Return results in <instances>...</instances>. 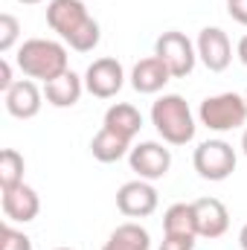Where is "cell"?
<instances>
[{"label": "cell", "mask_w": 247, "mask_h": 250, "mask_svg": "<svg viewBox=\"0 0 247 250\" xmlns=\"http://www.w3.org/2000/svg\"><path fill=\"white\" fill-rule=\"evenodd\" d=\"M47 23L76 53H93L99 47L102 29H99L96 18L87 12V6L82 0H50Z\"/></svg>", "instance_id": "1"}, {"label": "cell", "mask_w": 247, "mask_h": 250, "mask_svg": "<svg viewBox=\"0 0 247 250\" xmlns=\"http://www.w3.org/2000/svg\"><path fill=\"white\" fill-rule=\"evenodd\" d=\"M18 67L23 70L26 79H38V82H53L70 70V59H67V47L62 41L53 38H29L21 44L18 50Z\"/></svg>", "instance_id": "2"}, {"label": "cell", "mask_w": 247, "mask_h": 250, "mask_svg": "<svg viewBox=\"0 0 247 250\" xmlns=\"http://www.w3.org/2000/svg\"><path fill=\"white\" fill-rule=\"evenodd\" d=\"M151 125L169 146H186L195 140V117L181 93H163L151 105Z\"/></svg>", "instance_id": "3"}, {"label": "cell", "mask_w": 247, "mask_h": 250, "mask_svg": "<svg viewBox=\"0 0 247 250\" xmlns=\"http://www.w3.org/2000/svg\"><path fill=\"white\" fill-rule=\"evenodd\" d=\"M198 120L201 125H206L209 131H236L247 123V102L239 93H215L206 96L198 108Z\"/></svg>", "instance_id": "4"}, {"label": "cell", "mask_w": 247, "mask_h": 250, "mask_svg": "<svg viewBox=\"0 0 247 250\" xmlns=\"http://www.w3.org/2000/svg\"><path fill=\"white\" fill-rule=\"evenodd\" d=\"M192 166L204 181H227L236 172V148L227 140H204L192 154Z\"/></svg>", "instance_id": "5"}, {"label": "cell", "mask_w": 247, "mask_h": 250, "mask_svg": "<svg viewBox=\"0 0 247 250\" xmlns=\"http://www.w3.org/2000/svg\"><path fill=\"white\" fill-rule=\"evenodd\" d=\"M154 56L169 67L172 79H186V76H192L195 62H198L195 44L186 38L184 32H178V29H169V32H163V35L154 41Z\"/></svg>", "instance_id": "6"}, {"label": "cell", "mask_w": 247, "mask_h": 250, "mask_svg": "<svg viewBox=\"0 0 247 250\" xmlns=\"http://www.w3.org/2000/svg\"><path fill=\"white\" fill-rule=\"evenodd\" d=\"M128 163L131 172H137L143 181H160L172 169V151L157 140H145L128 151Z\"/></svg>", "instance_id": "7"}, {"label": "cell", "mask_w": 247, "mask_h": 250, "mask_svg": "<svg viewBox=\"0 0 247 250\" xmlns=\"http://www.w3.org/2000/svg\"><path fill=\"white\" fill-rule=\"evenodd\" d=\"M125 84V70L117 59H96L84 73V90L96 99H114Z\"/></svg>", "instance_id": "8"}, {"label": "cell", "mask_w": 247, "mask_h": 250, "mask_svg": "<svg viewBox=\"0 0 247 250\" xmlns=\"http://www.w3.org/2000/svg\"><path fill=\"white\" fill-rule=\"evenodd\" d=\"M198 59L209 73H224L233 62V44L221 26H204L198 41H195Z\"/></svg>", "instance_id": "9"}, {"label": "cell", "mask_w": 247, "mask_h": 250, "mask_svg": "<svg viewBox=\"0 0 247 250\" xmlns=\"http://www.w3.org/2000/svg\"><path fill=\"white\" fill-rule=\"evenodd\" d=\"M157 189L151 187V181H143V178H137V181H128L120 187L117 192V209L128 215V218H145V215H151L154 209H157Z\"/></svg>", "instance_id": "10"}, {"label": "cell", "mask_w": 247, "mask_h": 250, "mask_svg": "<svg viewBox=\"0 0 247 250\" xmlns=\"http://www.w3.org/2000/svg\"><path fill=\"white\" fill-rule=\"evenodd\" d=\"M3 102H6L9 117H15V120H32V117H38V111L44 105V90L32 79H21V82H15L3 93Z\"/></svg>", "instance_id": "11"}, {"label": "cell", "mask_w": 247, "mask_h": 250, "mask_svg": "<svg viewBox=\"0 0 247 250\" xmlns=\"http://www.w3.org/2000/svg\"><path fill=\"white\" fill-rule=\"evenodd\" d=\"M41 212V198L38 192L26 184H18L12 189H3V215L12 224H29Z\"/></svg>", "instance_id": "12"}, {"label": "cell", "mask_w": 247, "mask_h": 250, "mask_svg": "<svg viewBox=\"0 0 247 250\" xmlns=\"http://www.w3.org/2000/svg\"><path fill=\"white\" fill-rule=\"evenodd\" d=\"M195 207V224L201 239H221L230 230V212L218 198H198L192 201Z\"/></svg>", "instance_id": "13"}, {"label": "cell", "mask_w": 247, "mask_h": 250, "mask_svg": "<svg viewBox=\"0 0 247 250\" xmlns=\"http://www.w3.org/2000/svg\"><path fill=\"white\" fill-rule=\"evenodd\" d=\"M169 79H172L169 67L160 62L157 56H148V59L137 62L134 70H131V87H134L137 93H145V96L160 93V90L169 84Z\"/></svg>", "instance_id": "14"}, {"label": "cell", "mask_w": 247, "mask_h": 250, "mask_svg": "<svg viewBox=\"0 0 247 250\" xmlns=\"http://www.w3.org/2000/svg\"><path fill=\"white\" fill-rule=\"evenodd\" d=\"M84 93V79L76 76L73 70H67L64 76L53 79L44 84V99L53 105V108H73Z\"/></svg>", "instance_id": "15"}, {"label": "cell", "mask_w": 247, "mask_h": 250, "mask_svg": "<svg viewBox=\"0 0 247 250\" xmlns=\"http://www.w3.org/2000/svg\"><path fill=\"white\" fill-rule=\"evenodd\" d=\"M102 125L111 128L114 134L125 137V140H134V137L140 134V128H143V114H140L134 105H128V102H117V105H111V108L105 111Z\"/></svg>", "instance_id": "16"}, {"label": "cell", "mask_w": 247, "mask_h": 250, "mask_svg": "<svg viewBox=\"0 0 247 250\" xmlns=\"http://www.w3.org/2000/svg\"><path fill=\"white\" fill-rule=\"evenodd\" d=\"M134 146H131V140H125L120 134H114L111 128H99V134L90 140V154L99 160V163H117V160H123L125 154L131 151Z\"/></svg>", "instance_id": "17"}, {"label": "cell", "mask_w": 247, "mask_h": 250, "mask_svg": "<svg viewBox=\"0 0 247 250\" xmlns=\"http://www.w3.org/2000/svg\"><path fill=\"white\" fill-rule=\"evenodd\" d=\"M163 236H195L198 239V224H195V207L192 204H172L163 212Z\"/></svg>", "instance_id": "18"}, {"label": "cell", "mask_w": 247, "mask_h": 250, "mask_svg": "<svg viewBox=\"0 0 247 250\" xmlns=\"http://www.w3.org/2000/svg\"><path fill=\"white\" fill-rule=\"evenodd\" d=\"M108 245H114L117 250H148L151 248V236H148L145 227H140L134 221H125L111 233Z\"/></svg>", "instance_id": "19"}, {"label": "cell", "mask_w": 247, "mask_h": 250, "mask_svg": "<svg viewBox=\"0 0 247 250\" xmlns=\"http://www.w3.org/2000/svg\"><path fill=\"white\" fill-rule=\"evenodd\" d=\"M23 172H26L23 154L15 148H3L0 151V189H12L23 184Z\"/></svg>", "instance_id": "20"}, {"label": "cell", "mask_w": 247, "mask_h": 250, "mask_svg": "<svg viewBox=\"0 0 247 250\" xmlns=\"http://www.w3.org/2000/svg\"><path fill=\"white\" fill-rule=\"evenodd\" d=\"M18 35H21V21L3 12L0 15V53H12V47L18 44Z\"/></svg>", "instance_id": "21"}, {"label": "cell", "mask_w": 247, "mask_h": 250, "mask_svg": "<svg viewBox=\"0 0 247 250\" xmlns=\"http://www.w3.org/2000/svg\"><path fill=\"white\" fill-rule=\"evenodd\" d=\"M0 250H32V239L23 230H15L12 221H6L0 230Z\"/></svg>", "instance_id": "22"}, {"label": "cell", "mask_w": 247, "mask_h": 250, "mask_svg": "<svg viewBox=\"0 0 247 250\" xmlns=\"http://www.w3.org/2000/svg\"><path fill=\"white\" fill-rule=\"evenodd\" d=\"M160 250H195V236H163Z\"/></svg>", "instance_id": "23"}, {"label": "cell", "mask_w": 247, "mask_h": 250, "mask_svg": "<svg viewBox=\"0 0 247 250\" xmlns=\"http://www.w3.org/2000/svg\"><path fill=\"white\" fill-rule=\"evenodd\" d=\"M227 12H230V18H233L236 23L247 26V0H230V3H227Z\"/></svg>", "instance_id": "24"}, {"label": "cell", "mask_w": 247, "mask_h": 250, "mask_svg": "<svg viewBox=\"0 0 247 250\" xmlns=\"http://www.w3.org/2000/svg\"><path fill=\"white\" fill-rule=\"evenodd\" d=\"M12 84H15V79H12V64H9V59H0V90L6 93Z\"/></svg>", "instance_id": "25"}, {"label": "cell", "mask_w": 247, "mask_h": 250, "mask_svg": "<svg viewBox=\"0 0 247 250\" xmlns=\"http://www.w3.org/2000/svg\"><path fill=\"white\" fill-rule=\"evenodd\" d=\"M236 56H239V62L247 67V35L242 38V41H239V47H236Z\"/></svg>", "instance_id": "26"}, {"label": "cell", "mask_w": 247, "mask_h": 250, "mask_svg": "<svg viewBox=\"0 0 247 250\" xmlns=\"http://www.w3.org/2000/svg\"><path fill=\"white\" fill-rule=\"evenodd\" d=\"M239 245H242V250H247V224L239 230Z\"/></svg>", "instance_id": "27"}, {"label": "cell", "mask_w": 247, "mask_h": 250, "mask_svg": "<svg viewBox=\"0 0 247 250\" xmlns=\"http://www.w3.org/2000/svg\"><path fill=\"white\" fill-rule=\"evenodd\" d=\"M242 151H245V157H247V128H245V134H242Z\"/></svg>", "instance_id": "28"}, {"label": "cell", "mask_w": 247, "mask_h": 250, "mask_svg": "<svg viewBox=\"0 0 247 250\" xmlns=\"http://www.w3.org/2000/svg\"><path fill=\"white\" fill-rule=\"evenodd\" d=\"M18 3H23V6H35V3H41V0H18Z\"/></svg>", "instance_id": "29"}, {"label": "cell", "mask_w": 247, "mask_h": 250, "mask_svg": "<svg viewBox=\"0 0 247 250\" xmlns=\"http://www.w3.org/2000/svg\"><path fill=\"white\" fill-rule=\"evenodd\" d=\"M50 250H76V248H50Z\"/></svg>", "instance_id": "30"}, {"label": "cell", "mask_w": 247, "mask_h": 250, "mask_svg": "<svg viewBox=\"0 0 247 250\" xmlns=\"http://www.w3.org/2000/svg\"><path fill=\"white\" fill-rule=\"evenodd\" d=\"M102 250H117V248H114V245H105V248H102Z\"/></svg>", "instance_id": "31"}, {"label": "cell", "mask_w": 247, "mask_h": 250, "mask_svg": "<svg viewBox=\"0 0 247 250\" xmlns=\"http://www.w3.org/2000/svg\"><path fill=\"white\" fill-rule=\"evenodd\" d=\"M245 102H247V90H245Z\"/></svg>", "instance_id": "32"}, {"label": "cell", "mask_w": 247, "mask_h": 250, "mask_svg": "<svg viewBox=\"0 0 247 250\" xmlns=\"http://www.w3.org/2000/svg\"><path fill=\"white\" fill-rule=\"evenodd\" d=\"M227 3H230V0H227Z\"/></svg>", "instance_id": "33"}]
</instances>
